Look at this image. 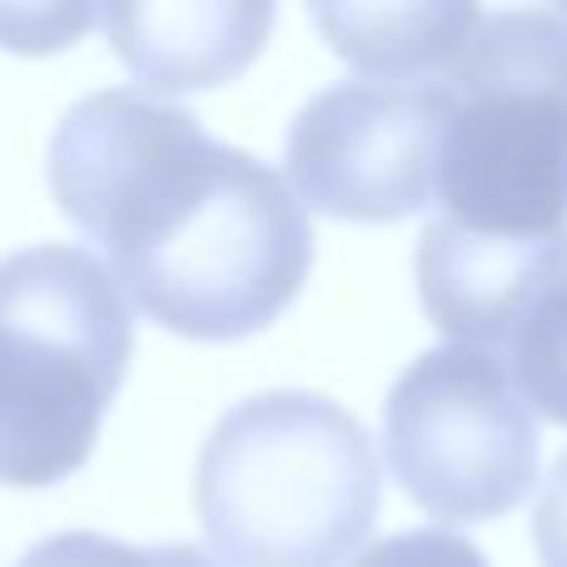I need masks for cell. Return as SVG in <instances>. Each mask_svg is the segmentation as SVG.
Returning a JSON list of instances; mask_svg holds the SVG:
<instances>
[{
  "mask_svg": "<svg viewBox=\"0 0 567 567\" xmlns=\"http://www.w3.org/2000/svg\"><path fill=\"white\" fill-rule=\"evenodd\" d=\"M50 189L95 239L115 284L179 339L269 329L313 269L299 195L195 110L145 90H95L50 135Z\"/></svg>",
  "mask_w": 567,
  "mask_h": 567,
  "instance_id": "1",
  "label": "cell"
},
{
  "mask_svg": "<svg viewBox=\"0 0 567 567\" xmlns=\"http://www.w3.org/2000/svg\"><path fill=\"white\" fill-rule=\"evenodd\" d=\"M379 458L349 409L319 393H255L199 449L195 508L229 567H339L379 513Z\"/></svg>",
  "mask_w": 567,
  "mask_h": 567,
  "instance_id": "2",
  "label": "cell"
},
{
  "mask_svg": "<svg viewBox=\"0 0 567 567\" xmlns=\"http://www.w3.org/2000/svg\"><path fill=\"white\" fill-rule=\"evenodd\" d=\"M135 353L115 275L70 245L0 259V483L50 488L90 458Z\"/></svg>",
  "mask_w": 567,
  "mask_h": 567,
  "instance_id": "3",
  "label": "cell"
},
{
  "mask_svg": "<svg viewBox=\"0 0 567 567\" xmlns=\"http://www.w3.org/2000/svg\"><path fill=\"white\" fill-rule=\"evenodd\" d=\"M443 219L478 235H567V10H493L449 75Z\"/></svg>",
  "mask_w": 567,
  "mask_h": 567,
  "instance_id": "4",
  "label": "cell"
},
{
  "mask_svg": "<svg viewBox=\"0 0 567 567\" xmlns=\"http://www.w3.org/2000/svg\"><path fill=\"white\" fill-rule=\"evenodd\" d=\"M383 453L429 518L488 523L538 483V429L508 363L449 343L399 373L383 399Z\"/></svg>",
  "mask_w": 567,
  "mask_h": 567,
  "instance_id": "5",
  "label": "cell"
},
{
  "mask_svg": "<svg viewBox=\"0 0 567 567\" xmlns=\"http://www.w3.org/2000/svg\"><path fill=\"white\" fill-rule=\"evenodd\" d=\"M443 85L349 80L319 90L289 125L293 195L329 219H409L439 199V159L449 135Z\"/></svg>",
  "mask_w": 567,
  "mask_h": 567,
  "instance_id": "6",
  "label": "cell"
},
{
  "mask_svg": "<svg viewBox=\"0 0 567 567\" xmlns=\"http://www.w3.org/2000/svg\"><path fill=\"white\" fill-rule=\"evenodd\" d=\"M429 319L468 349H508L528 313L567 279V235L508 239L433 219L413 255Z\"/></svg>",
  "mask_w": 567,
  "mask_h": 567,
  "instance_id": "7",
  "label": "cell"
},
{
  "mask_svg": "<svg viewBox=\"0 0 567 567\" xmlns=\"http://www.w3.org/2000/svg\"><path fill=\"white\" fill-rule=\"evenodd\" d=\"M115 55L145 90L185 95L239 80L275 30L265 0H110L100 10Z\"/></svg>",
  "mask_w": 567,
  "mask_h": 567,
  "instance_id": "8",
  "label": "cell"
},
{
  "mask_svg": "<svg viewBox=\"0 0 567 567\" xmlns=\"http://www.w3.org/2000/svg\"><path fill=\"white\" fill-rule=\"evenodd\" d=\"M483 10L468 0L413 6H313V25L339 60L383 85H443L463 60Z\"/></svg>",
  "mask_w": 567,
  "mask_h": 567,
  "instance_id": "9",
  "label": "cell"
},
{
  "mask_svg": "<svg viewBox=\"0 0 567 567\" xmlns=\"http://www.w3.org/2000/svg\"><path fill=\"white\" fill-rule=\"evenodd\" d=\"M508 373L528 409L567 429V279L528 313L508 343Z\"/></svg>",
  "mask_w": 567,
  "mask_h": 567,
  "instance_id": "10",
  "label": "cell"
},
{
  "mask_svg": "<svg viewBox=\"0 0 567 567\" xmlns=\"http://www.w3.org/2000/svg\"><path fill=\"white\" fill-rule=\"evenodd\" d=\"M16 567H215V558L185 548V543L135 548V543L105 538V533H55V538L35 543Z\"/></svg>",
  "mask_w": 567,
  "mask_h": 567,
  "instance_id": "11",
  "label": "cell"
},
{
  "mask_svg": "<svg viewBox=\"0 0 567 567\" xmlns=\"http://www.w3.org/2000/svg\"><path fill=\"white\" fill-rule=\"evenodd\" d=\"M100 20L95 6H0V45L20 55L65 50Z\"/></svg>",
  "mask_w": 567,
  "mask_h": 567,
  "instance_id": "12",
  "label": "cell"
},
{
  "mask_svg": "<svg viewBox=\"0 0 567 567\" xmlns=\"http://www.w3.org/2000/svg\"><path fill=\"white\" fill-rule=\"evenodd\" d=\"M353 567H488V558L468 538L413 528V533H393V538L373 543L369 553L353 558Z\"/></svg>",
  "mask_w": 567,
  "mask_h": 567,
  "instance_id": "13",
  "label": "cell"
},
{
  "mask_svg": "<svg viewBox=\"0 0 567 567\" xmlns=\"http://www.w3.org/2000/svg\"><path fill=\"white\" fill-rule=\"evenodd\" d=\"M533 543H538L543 567H567V453L558 458L538 498V513H533Z\"/></svg>",
  "mask_w": 567,
  "mask_h": 567,
  "instance_id": "14",
  "label": "cell"
}]
</instances>
